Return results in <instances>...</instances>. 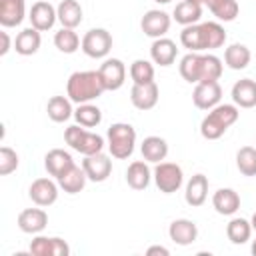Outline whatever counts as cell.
Listing matches in <instances>:
<instances>
[{
	"mask_svg": "<svg viewBox=\"0 0 256 256\" xmlns=\"http://www.w3.org/2000/svg\"><path fill=\"white\" fill-rule=\"evenodd\" d=\"M106 92L102 76L98 70H78L72 72L66 82V96L74 104H86L100 98Z\"/></svg>",
	"mask_w": 256,
	"mask_h": 256,
	"instance_id": "1",
	"label": "cell"
},
{
	"mask_svg": "<svg viewBox=\"0 0 256 256\" xmlns=\"http://www.w3.org/2000/svg\"><path fill=\"white\" fill-rule=\"evenodd\" d=\"M240 110L236 104H218L208 110V114L200 122V134L206 140H218L224 132L238 120Z\"/></svg>",
	"mask_w": 256,
	"mask_h": 256,
	"instance_id": "2",
	"label": "cell"
},
{
	"mask_svg": "<svg viewBox=\"0 0 256 256\" xmlns=\"http://www.w3.org/2000/svg\"><path fill=\"white\" fill-rule=\"evenodd\" d=\"M106 144L112 158L126 160L132 156L136 146V130L128 122H116L106 132Z\"/></svg>",
	"mask_w": 256,
	"mask_h": 256,
	"instance_id": "3",
	"label": "cell"
},
{
	"mask_svg": "<svg viewBox=\"0 0 256 256\" xmlns=\"http://www.w3.org/2000/svg\"><path fill=\"white\" fill-rule=\"evenodd\" d=\"M64 140H66V144H68L72 150H76V152H80V154H84V156L102 152V150H104V144H106L100 134L90 132L88 128H84V126H80V124L68 126V128L64 130Z\"/></svg>",
	"mask_w": 256,
	"mask_h": 256,
	"instance_id": "4",
	"label": "cell"
},
{
	"mask_svg": "<svg viewBox=\"0 0 256 256\" xmlns=\"http://www.w3.org/2000/svg\"><path fill=\"white\" fill-rule=\"evenodd\" d=\"M152 178H154V184L160 192L174 194L180 190V186L184 182V172L174 162H158L154 172H152Z\"/></svg>",
	"mask_w": 256,
	"mask_h": 256,
	"instance_id": "5",
	"label": "cell"
},
{
	"mask_svg": "<svg viewBox=\"0 0 256 256\" xmlns=\"http://www.w3.org/2000/svg\"><path fill=\"white\" fill-rule=\"evenodd\" d=\"M80 48L88 58H106L112 50V34L106 28H92L82 36Z\"/></svg>",
	"mask_w": 256,
	"mask_h": 256,
	"instance_id": "6",
	"label": "cell"
},
{
	"mask_svg": "<svg viewBox=\"0 0 256 256\" xmlns=\"http://www.w3.org/2000/svg\"><path fill=\"white\" fill-rule=\"evenodd\" d=\"M28 252L34 256H68L70 246L66 244V240H62L58 236H40L38 234L36 238H32Z\"/></svg>",
	"mask_w": 256,
	"mask_h": 256,
	"instance_id": "7",
	"label": "cell"
},
{
	"mask_svg": "<svg viewBox=\"0 0 256 256\" xmlns=\"http://www.w3.org/2000/svg\"><path fill=\"white\" fill-rule=\"evenodd\" d=\"M58 184L52 178H36L30 188H28V196L36 206H52L58 200Z\"/></svg>",
	"mask_w": 256,
	"mask_h": 256,
	"instance_id": "8",
	"label": "cell"
},
{
	"mask_svg": "<svg viewBox=\"0 0 256 256\" xmlns=\"http://www.w3.org/2000/svg\"><path fill=\"white\" fill-rule=\"evenodd\" d=\"M106 90H120L126 82V66L120 58H104L98 68Z\"/></svg>",
	"mask_w": 256,
	"mask_h": 256,
	"instance_id": "9",
	"label": "cell"
},
{
	"mask_svg": "<svg viewBox=\"0 0 256 256\" xmlns=\"http://www.w3.org/2000/svg\"><path fill=\"white\" fill-rule=\"evenodd\" d=\"M222 98V88L218 84V80H210V82H198L194 92H192V102L196 108L200 110H210L214 106L220 104Z\"/></svg>",
	"mask_w": 256,
	"mask_h": 256,
	"instance_id": "10",
	"label": "cell"
},
{
	"mask_svg": "<svg viewBox=\"0 0 256 256\" xmlns=\"http://www.w3.org/2000/svg\"><path fill=\"white\" fill-rule=\"evenodd\" d=\"M82 168L90 182H104L112 174V160L104 152H96L90 156H84Z\"/></svg>",
	"mask_w": 256,
	"mask_h": 256,
	"instance_id": "11",
	"label": "cell"
},
{
	"mask_svg": "<svg viewBox=\"0 0 256 256\" xmlns=\"http://www.w3.org/2000/svg\"><path fill=\"white\" fill-rule=\"evenodd\" d=\"M28 20H30V26H34L36 30H40V32H48V30L56 24V20H58V12H56V8H54L50 2H46V0H38V2L32 4L30 12H28Z\"/></svg>",
	"mask_w": 256,
	"mask_h": 256,
	"instance_id": "12",
	"label": "cell"
},
{
	"mask_svg": "<svg viewBox=\"0 0 256 256\" xmlns=\"http://www.w3.org/2000/svg\"><path fill=\"white\" fill-rule=\"evenodd\" d=\"M170 24H172V18L164 10H148V12H144V16L140 20L142 32L150 38L166 36V32L170 30Z\"/></svg>",
	"mask_w": 256,
	"mask_h": 256,
	"instance_id": "13",
	"label": "cell"
},
{
	"mask_svg": "<svg viewBox=\"0 0 256 256\" xmlns=\"http://www.w3.org/2000/svg\"><path fill=\"white\" fill-rule=\"evenodd\" d=\"M160 90L156 82H146V84H134L130 90V102L138 110H152L158 104Z\"/></svg>",
	"mask_w": 256,
	"mask_h": 256,
	"instance_id": "14",
	"label": "cell"
},
{
	"mask_svg": "<svg viewBox=\"0 0 256 256\" xmlns=\"http://www.w3.org/2000/svg\"><path fill=\"white\" fill-rule=\"evenodd\" d=\"M168 236L178 246H188L198 238V226L194 220L188 218H176L168 226Z\"/></svg>",
	"mask_w": 256,
	"mask_h": 256,
	"instance_id": "15",
	"label": "cell"
},
{
	"mask_svg": "<svg viewBox=\"0 0 256 256\" xmlns=\"http://www.w3.org/2000/svg\"><path fill=\"white\" fill-rule=\"evenodd\" d=\"M46 226H48V214L42 210V206L26 208L18 214V228L24 234H40Z\"/></svg>",
	"mask_w": 256,
	"mask_h": 256,
	"instance_id": "16",
	"label": "cell"
},
{
	"mask_svg": "<svg viewBox=\"0 0 256 256\" xmlns=\"http://www.w3.org/2000/svg\"><path fill=\"white\" fill-rule=\"evenodd\" d=\"M72 166H74L72 154L66 152V150H62V148H52V150L46 152V156H44V168H46V172H48L50 176H54L56 180H58L64 172H68Z\"/></svg>",
	"mask_w": 256,
	"mask_h": 256,
	"instance_id": "17",
	"label": "cell"
},
{
	"mask_svg": "<svg viewBox=\"0 0 256 256\" xmlns=\"http://www.w3.org/2000/svg\"><path fill=\"white\" fill-rule=\"evenodd\" d=\"M178 56V48H176V42L162 36V38H154L152 46H150V58L154 64L158 66H170L174 64Z\"/></svg>",
	"mask_w": 256,
	"mask_h": 256,
	"instance_id": "18",
	"label": "cell"
},
{
	"mask_svg": "<svg viewBox=\"0 0 256 256\" xmlns=\"http://www.w3.org/2000/svg\"><path fill=\"white\" fill-rule=\"evenodd\" d=\"M230 96L238 108H254L256 106V80L240 78L238 82H234Z\"/></svg>",
	"mask_w": 256,
	"mask_h": 256,
	"instance_id": "19",
	"label": "cell"
},
{
	"mask_svg": "<svg viewBox=\"0 0 256 256\" xmlns=\"http://www.w3.org/2000/svg\"><path fill=\"white\" fill-rule=\"evenodd\" d=\"M26 16V0H0V24L4 28L20 26Z\"/></svg>",
	"mask_w": 256,
	"mask_h": 256,
	"instance_id": "20",
	"label": "cell"
},
{
	"mask_svg": "<svg viewBox=\"0 0 256 256\" xmlns=\"http://www.w3.org/2000/svg\"><path fill=\"white\" fill-rule=\"evenodd\" d=\"M202 64H204V54H200V52H188L186 56L180 58V64H178L180 76L188 84H198L202 80Z\"/></svg>",
	"mask_w": 256,
	"mask_h": 256,
	"instance_id": "21",
	"label": "cell"
},
{
	"mask_svg": "<svg viewBox=\"0 0 256 256\" xmlns=\"http://www.w3.org/2000/svg\"><path fill=\"white\" fill-rule=\"evenodd\" d=\"M206 198H208V178L198 172L188 180L186 192H184V200H186L188 206L198 208V206H202L206 202Z\"/></svg>",
	"mask_w": 256,
	"mask_h": 256,
	"instance_id": "22",
	"label": "cell"
},
{
	"mask_svg": "<svg viewBox=\"0 0 256 256\" xmlns=\"http://www.w3.org/2000/svg\"><path fill=\"white\" fill-rule=\"evenodd\" d=\"M150 180H152V172H150V166L146 164V160H134V162L128 164L126 184L132 190H146Z\"/></svg>",
	"mask_w": 256,
	"mask_h": 256,
	"instance_id": "23",
	"label": "cell"
},
{
	"mask_svg": "<svg viewBox=\"0 0 256 256\" xmlns=\"http://www.w3.org/2000/svg\"><path fill=\"white\" fill-rule=\"evenodd\" d=\"M212 206L222 216H232L240 208V196L232 188H218L212 196Z\"/></svg>",
	"mask_w": 256,
	"mask_h": 256,
	"instance_id": "24",
	"label": "cell"
},
{
	"mask_svg": "<svg viewBox=\"0 0 256 256\" xmlns=\"http://www.w3.org/2000/svg\"><path fill=\"white\" fill-rule=\"evenodd\" d=\"M40 44H42L40 30L30 26V28H24V30L18 32V36L14 40V50L20 56H32V54H36L40 50Z\"/></svg>",
	"mask_w": 256,
	"mask_h": 256,
	"instance_id": "25",
	"label": "cell"
},
{
	"mask_svg": "<svg viewBox=\"0 0 256 256\" xmlns=\"http://www.w3.org/2000/svg\"><path fill=\"white\" fill-rule=\"evenodd\" d=\"M140 152L146 162L158 164L168 156V142L160 136H146L140 144Z\"/></svg>",
	"mask_w": 256,
	"mask_h": 256,
	"instance_id": "26",
	"label": "cell"
},
{
	"mask_svg": "<svg viewBox=\"0 0 256 256\" xmlns=\"http://www.w3.org/2000/svg\"><path fill=\"white\" fill-rule=\"evenodd\" d=\"M58 12V22L62 24V28H76L82 22V6L78 0H62L56 6Z\"/></svg>",
	"mask_w": 256,
	"mask_h": 256,
	"instance_id": "27",
	"label": "cell"
},
{
	"mask_svg": "<svg viewBox=\"0 0 256 256\" xmlns=\"http://www.w3.org/2000/svg\"><path fill=\"white\" fill-rule=\"evenodd\" d=\"M86 180H88V176H86L84 168L74 164V166H72L68 172H64L56 182H58V186H60L66 194H78V192L84 190Z\"/></svg>",
	"mask_w": 256,
	"mask_h": 256,
	"instance_id": "28",
	"label": "cell"
},
{
	"mask_svg": "<svg viewBox=\"0 0 256 256\" xmlns=\"http://www.w3.org/2000/svg\"><path fill=\"white\" fill-rule=\"evenodd\" d=\"M172 18L180 24V26H190V24H198V20L202 18V4L198 2H190V0H182L174 6Z\"/></svg>",
	"mask_w": 256,
	"mask_h": 256,
	"instance_id": "29",
	"label": "cell"
},
{
	"mask_svg": "<svg viewBox=\"0 0 256 256\" xmlns=\"http://www.w3.org/2000/svg\"><path fill=\"white\" fill-rule=\"evenodd\" d=\"M250 48L246 44H230L226 50H224V64L230 68V70H244L248 64H250Z\"/></svg>",
	"mask_w": 256,
	"mask_h": 256,
	"instance_id": "30",
	"label": "cell"
},
{
	"mask_svg": "<svg viewBox=\"0 0 256 256\" xmlns=\"http://www.w3.org/2000/svg\"><path fill=\"white\" fill-rule=\"evenodd\" d=\"M46 112H48V118L56 124H62L66 122L70 116H74V110H72V100L68 96H52L46 104Z\"/></svg>",
	"mask_w": 256,
	"mask_h": 256,
	"instance_id": "31",
	"label": "cell"
},
{
	"mask_svg": "<svg viewBox=\"0 0 256 256\" xmlns=\"http://www.w3.org/2000/svg\"><path fill=\"white\" fill-rule=\"evenodd\" d=\"M202 42H204V50H216L222 48L226 42V30L218 24V22H202Z\"/></svg>",
	"mask_w": 256,
	"mask_h": 256,
	"instance_id": "32",
	"label": "cell"
},
{
	"mask_svg": "<svg viewBox=\"0 0 256 256\" xmlns=\"http://www.w3.org/2000/svg\"><path fill=\"white\" fill-rule=\"evenodd\" d=\"M206 6L212 12V16H216L220 22H232L240 12L236 0H206Z\"/></svg>",
	"mask_w": 256,
	"mask_h": 256,
	"instance_id": "33",
	"label": "cell"
},
{
	"mask_svg": "<svg viewBox=\"0 0 256 256\" xmlns=\"http://www.w3.org/2000/svg\"><path fill=\"white\" fill-rule=\"evenodd\" d=\"M74 120L84 128H96L102 122V110L92 102L78 104V108L74 110Z\"/></svg>",
	"mask_w": 256,
	"mask_h": 256,
	"instance_id": "34",
	"label": "cell"
},
{
	"mask_svg": "<svg viewBox=\"0 0 256 256\" xmlns=\"http://www.w3.org/2000/svg\"><path fill=\"white\" fill-rule=\"evenodd\" d=\"M226 236L232 244H246L252 236V224L246 218H232L226 224Z\"/></svg>",
	"mask_w": 256,
	"mask_h": 256,
	"instance_id": "35",
	"label": "cell"
},
{
	"mask_svg": "<svg viewBox=\"0 0 256 256\" xmlns=\"http://www.w3.org/2000/svg\"><path fill=\"white\" fill-rule=\"evenodd\" d=\"M54 46L64 54H74L82 46V40L74 32V28H60L54 34Z\"/></svg>",
	"mask_w": 256,
	"mask_h": 256,
	"instance_id": "36",
	"label": "cell"
},
{
	"mask_svg": "<svg viewBox=\"0 0 256 256\" xmlns=\"http://www.w3.org/2000/svg\"><path fill=\"white\" fill-rule=\"evenodd\" d=\"M180 44L188 52H204V42H202V28L200 24H190L184 26L180 32Z\"/></svg>",
	"mask_w": 256,
	"mask_h": 256,
	"instance_id": "37",
	"label": "cell"
},
{
	"mask_svg": "<svg viewBox=\"0 0 256 256\" xmlns=\"http://www.w3.org/2000/svg\"><path fill=\"white\" fill-rule=\"evenodd\" d=\"M236 168L244 176H256V148L242 146L236 152Z\"/></svg>",
	"mask_w": 256,
	"mask_h": 256,
	"instance_id": "38",
	"label": "cell"
},
{
	"mask_svg": "<svg viewBox=\"0 0 256 256\" xmlns=\"http://www.w3.org/2000/svg\"><path fill=\"white\" fill-rule=\"evenodd\" d=\"M130 78L134 84H146V82H154V66L152 62L138 58L130 64Z\"/></svg>",
	"mask_w": 256,
	"mask_h": 256,
	"instance_id": "39",
	"label": "cell"
},
{
	"mask_svg": "<svg viewBox=\"0 0 256 256\" xmlns=\"http://www.w3.org/2000/svg\"><path fill=\"white\" fill-rule=\"evenodd\" d=\"M224 64L218 56L214 54H204V64H202V80L200 82H210V80H218L222 76Z\"/></svg>",
	"mask_w": 256,
	"mask_h": 256,
	"instance_id": "40",
	"label": "cell"
},
{
	"mask_svg": "<svg viewBox=\"0 0 256 256\" xmlns=\"http://www.w3.org/2000/svg\"><path fill=\"white\" fill-rule=\"evenodd\" d=\"M18 154L10 148V146H2L0 148V174L8 176L18 168Z\"/></svg>",
	"mask_w": 256,
	"mask_h": 256,
	"instance_id": "41",
	"label": "cell"
},
{
	"mask_svg": "<svg viewBox=\"0 0 256 256\" xmlns=\"http://www.w3.org/2000/svg\"><path fill=\"white\" fill-rule=\"evenodd\" d=\"M0 36H2V48H0V56H6L8 54V50H10V36H8V32H0Z\"/></svg>",
	"mask_w": 256,
	"mask_h": 256,
	"instance_id": "42",
	"label": "cell"
},
{
	"mask_svg": "<svg viewBox=\"0 0 256 256\" xmlns=\"http://www.w3.org/2000/svg\"><path fill=\"white\" fill-rule=\"evenodd\" d=\"M146 254H148V256H154V254L168 256V254H170V250H168V248H164V246H150V248L146 250Z\"/></svg>",
	"mask_w": 256,
	"mask_h": 256,
	"instance_id": "43",
	"label": "cell"
},
{
	"mask_svg": "<svg viewBox=\"0 0 256 256\" xmlns=\"http://www.w3.org/2000/svg\"><path fill=\"white\" fill-rule=\"evenodd\" d=\"M250 224H252V230H256V212L252 214V218H250Z\"/></svg>",
	"mask_w": 256,
	"mask_h": 256,
	"instance_id": "44",
	"label": "cell"
},
{
	"mask_svg": "<svg viewBox=\"0 0 256 256\" xmlns=\"http://www.w3.org/2000/svg\"><path fill=\"white\" fill-rule=\"evenodd\" d=\"M250 252H252V254H254V256H256V238H254V240H252V246H250Z\"/></svg>",
	"mask_w": 256,
	"mask_h": 256,
	"instance_id": "45",
	"label": "cell"
},
{
	"mask_svg": "<svg viewBox=\"0 0 256 256\" xmlns=\"http://www.w3.org/2000/svg\"><path fill=\"white\" fill-rule=\"evenodd\" d=\"M154 2H158V4H168V2H172V0H154Z\"/></svg>",
	"mask_w": 256,
	"mask_h": 256,
	"instance_id": "46",
	"label": "cell"
},
{
	"mask_svg": "<svg viewBox=\"0 0 256 256\" xmlns=\"http://www.w3.org/2000/svg\"><path fill=\"white\" fill-rule=\"evenodd\" d=\"M190 2H198V4H206V0H190Z\"/></svg>",
	"mask_w": 256,
	"mask_h": 256,
	"instance_id": "47",
	"label": "cell"
}]
</instances>
